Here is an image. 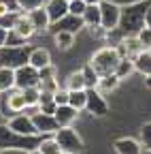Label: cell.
<instances>
[{"label": "cell", "instance_id": "cell-1", "mask_svg": "<svg viewBox=\"0 0 151 154\" xmlns=\"http://www.w3.org/2000/svg\"><path fill=\"white\" fill-rule=\"evenodd\" d=\"M151 0H138L121 7V19H119V30L123 34H136L145 26V11Z\"/></svg>", "mask_w": 151, "mask_h": 154}, {"label": "cell", "instance_id": "cell-2", "mask_svg": "<svg viewBox=\"0 0 151 154\" xmlns=\"http://www.w3.org/2000/svg\"><path fill=\"white\" fill-rule=\"evenodd\" d=\"M119 60H121V54L115 45H102L96 51H91L87 64L98 75H111V73H115Z\"/></svg>", "mask_w": 151, "mask_h": 154}, {"label": "cell", "instance_id": "cell-3", "mask_svg": "<svg viewBox=\"0 0 151 154\" xmlns=\"http://www.w3.org/2000/svg\"><path fill=\"white\" fill-rule=\"evenodd\" d=\"M53 139L64 150V154H83V150H85L83 135L74 126H60L53 133Z\"/></svg>", "mask_w": 151, "mask_h": 154}, {"label": "cell", "instance_id": "cell-4", "mask_svg": "<svg viewBox=\"0 0 151 154\" xmlns=\"http://www.w3.org/2000/svg\"><path fill=\"white\" fill-rule=\"evenodd\" d=\"M41 137H24V135L15 133L7 126V122H0V150L7 148H19V150H30L36 148Z\"/></svg>", "mask_w": 151, "mask_h": 154}, {"label": "cell", "instance_id": "cell-5", "mask_svg": "<svg viewBox=\"0 0 151 154\" xmlns=\"http://www.w3.org/2000/svg\"><path fill=\"white\" fill-rule=\"evenodd\" d=\"M28 51H30V43L4 45V47H0V64L9 66V69H17L28 62Z\"/></svg>", "mask_w": 151, "mask_h": 154}, {"label": "cell", "instance_id": "cell-6", "mask_svg": "<svg viewBox=\"0 0 151 154\" xmlns=\"http://www.w3.org/2000/svg\"><path fill=\"white\" fill-rule=\"evenodd\" d=\"M85 113L91 118H106L111 113V103L98 88H87V103H85Z\"/></svg>", "mask_w": 151, "mask_h": 154}, {"label": "cell", "instance_id": "cell-7", "mask_svg": "<svg viewBox=\"0 0 151 154\" xmlns=\"http://www.w3.org/2000/svg\"><path fill=\"white\" fill-rule=\"evenodd\" d=\"M4 122H7V126H9L11 131L24 135V137H41V135L36 133V126H34V122H32V116L26 113V111L13 113L11 118H7Z\"/></svg>", "mask_w": 151, "mask_h": 154}, {"label": "cell", "instance_id": "cell-8", "mask_svg": "<svg viewBox=\"0 0 151 154\" xmlns=\"http://www.w3.org/2000/svg\"><path fill=\"white\" fill-rule=\"evenodd\" d=\"M121 19V7L111 2V0H102L100 2V26L104 30H115L119 28Z\"/></svg>", "mask_w": 151, "mask_h": 154}, {"label": "cell", "instance_id": "cell-9", "mask_svg": "<svg viewBox=\"0 0 151 154\" xmlns=\"http://www.w3.org/2000/svg\"><path fill=\"white\" fill-rule=\"evenodd\" d=\"M39 71H36L34 66H30L28 62L22 64V66H17L15 69V88H32V86H39Z\"/></svg>", "mask_w": 151, "mask_h": 154}, {"label": "cell", "instance_id": "cell-10", "mask_svg": "<svg viewBox=\"0 0 151 154\" xmlns=\"http://www.w3.org/2000/svg\"><path fill=\"white\" fill-rule=\"evenodd\" d=\"M11 32H15V34L19 36L22 41H26V43H30L32 38L36 36V30H34V26H32V22H30V17H28V13H24V11L17 13Z\"/></svg>", "mask_w": 151, "mask_h": 154}, {"label": "cell", "instance_id": "cell-11", "mask_svg": "<svg viewBox=\"0 0 151 154\" xmlns=\"http://www.w3.org/2000/svg\"><path fill=\"white\" fill-rule=\"evenodd\" d=\"M115 47L119 49L121 58H132V60H134V56H138V54L145 49V47L141 45V41H138L136 34H123L119 41H117Z\"/></svg>", "mask_w": 151, "mask_h": 154}, {"label": "cell", "instance_id": "cell-12", "mask_svg": "<svg viewBox=\"0 0 151 154\" xmlns=\"http://www.w3.org/2000/svg\"><path fill=\"white\" fill-rule=\"evenodd\" d=\"M32 122H34V126H36V133H39L41 137L53 135L55 131L60 128L53 116H49V113H43V111H34V113H32Z\"/></svg>", "mask_w": 151, "mask_h": 154}, {"label": "cell", "instance_id": "cell-13", "mask_svg": "<svg viewBox=\"0 0 151 154\" xmlns=\"http://www.w3.org/2000/svg\"><path fill=\"white\" fill-rule=\"evenodd\" d=\"M83 28H85V24H83V19L79 17V15H64L60 22H55V24H51V28H49V34L51 32H55V30H66V32H72V34H79V32H83Z\"/></svg>", "mask_w": 151, "mask_h": 154}, {"label": "cell", "instance_id": "cell-14", "mask_svg": "<svg viewBox=\"0 0 151 154\" xmlns=\"http://www.w3.org/2000/svg\"><path fill=\"white\" fill-rule=\"evenodd\" d=\"M113 150H115V154H143V143L136 137L123 135L113 141Z\"/></svg>", "mask_w": 151, "mask_h": 154}, {"label": "cell", "instance_id": "cell-15", "mask_svg": "<svg viewBox=\"0 0 151 154\" xmlns=\"http://www.w3.org/2000/svg\"><path fill=\"white\" fill-rule=\"evenodd\" d=\"M53 118H55V122H58V126H74L77 120L81 118V111H77L74 107H70L66 103V105H58V107H55Z\"/></svg>", "mask_w": 151, "mask_h": 154}, {"label": "cell", "instance_id": "cell-16", "mask_svg": "<svg viewBox=\"0 0 151 154\" xmlns=\"http://www.w3.org/2000/svg\"><path fill=\"white\" fill-rule=\"evenodd\" d=\"M53 60H51V51L45 47V45H36V47H30V51H28V64L30 66H34L36 71H41L43 66H47V64H51Z\"/></svg>", "mask_w": 151, "mask_h": 154}, {"label": "cell", "instance_id": "cell-17", "mask_svg": "<svg viewBox=\"0 0 151 154\" xmlns=\"http://www.w3.org/2000/svg\"><path fill=\"white\" fill-rule=\"evenodd\" d=\"M28 17H30V22H32L36 34H45V32H49V28H51V19H49L45 7H36V9L28 11Z\"/></svg>", "mask_w": 151, "mask_h": 154}, {"label": "cell", "instance_id": "cell-18", "mask_svg": "<svg viewBox=\"0 0 151 154\" xmlns=\"http://www.w3.org/2000/svg\"><path fill=\"white\" fill-rule=\"evenodd\" d=\"M45 11L51 19V24L60 22L64 15H68V0H45Z\"/></svg>", "mask_w": 151, "mask_h": 154}, {"label": "cell", "instance_id": "cell-19", "mask_svg": "<svg viewBox=\"0 0 151 154\" xmlns=\"http://www.w3.org/2000/svg\"><path fill=\"white\" fill-rule=\"evenodd\" d=\"M51 36H53V45H55L58 51H70L77 45V34H72V32L55 30V32H51Z\"/></svg>", "mask_w": 151, "mask_h": 154}, {"label": "cell", "instance_id": "cell-20", "mask_svg": "<svg viewBox=\"0 0 151 154\" xmlns=\"http://www.w3.org/2000/svg\"><path fill=\"white\" fill-rule=\"evenodd\" d=\"M119 86H121V79H119L115 73H111V75H100L96 88H98L104 96H109V94H113V92H117Z\"/></svg>", "mask_w": 151, "mask_h": 154}, {"label": "cell", "instance_id": "cell-21", "mask_svg": "<svg viewBox=\"0 0 151 154\" xmlns=\"http://www.w3.org/2000/svg\"><path fill=\"white\" fill-rule=\"evenodd\" d=\"M62 86H64L66 90H85V77H83L81 69H74V71H70V73L64 77Z\"/></svg>", "mask_w": 151, "mask_h": 154}, {"label": "cell", "instance_id": "cell-22", "mask_svg": "<svg viewBox=\"0 0 151 154\" xmlns=\"http://www.w3.org/2000/svg\"><path fill=\"white\" fill-rule=\"evenodd\" d=\"M115 75L119 77L121 82H128L132 75H136V66H134V60H132V58H121V60L117 62Z\"/></svg>", "mask_w": 151, "mask_h": 154}, {"label": "cell", "instance_id": "cell-23", "mask_svg": "<svg viewBox=\"0 0 151 154\" xmlns=\"http://www.w3.org/2000/svg\"><path fill=\"white\" fill-rule=\"evenodd\" d=\"M81 19H83L85 28L100 26V5H87L85 11H83V15H81Z\"/></svg>", "mask_w": 151, "mask_h": 154}, {"label": "cell", "instance_id": "cell-24", "mask_svg": "<svg viewBox=\"0 0 151 154\" xmlns=\"http://www.w3.org/2000/svg\"><path fill=\"white\" fill-rule=\"evenodd\" d=\"M85 103H87V88L85 90H68V105L74 107L77 111H85Z\"/></svg>", "mask_w": 151, "mask_h": 154}, {"label": "cell", "instance_id": "cell-25", "mask_svg": "<svg viewBox=\"0 0 151 154\" xmlns=\"http://www.w3.org/2000/svg\"><path fill=\"white\" fill-rule=\"evenodd\" d=\"M134 66H136V73L143 77L151 73V51L149 49H143L138 56H134Z\"/></svg>", "mask_w": 151, "mask_h": 154}, {"label": "cell", "instance_id": "cell-26", "mask_svg": "<svg viewBox=\"0 0 151 154\" xmlns=\"http://www.w3.org/2000/svg\"><path fill=\"white\" fill-rule=\"evenodd\" d=\"M15 88V69L0 64V94Z\"/></svg>", "mask_w": 151, "mask_h": 154}, {"label": "cell", "instance_id": "cell-27", "mask_svg": "<svg viewBox=\"0 0 151 154\" xmlns=\"http://www.w3.org/2000/svg\"><path fill=\"white\" fill-rule=\"evenodd\" d=\"M41 150V154H64V150L58 146V141L53 139V135H47V137H41L39 146H36Z\"/></svg>", "mask_w": 151, "mask_h": 154}, {"label": "cell", "instance_id": "cell-28", "mask_svg": "<svg viewBox=\"0 0 151 154\" xmlns=\"http://www.w3.org/2000/svg\"><path fill=\"white\" fill-rule=\"evenodd\" d=\"M24 99H26V109L28 107H36L39 105V96H41V88L32 86V88H24Z\"/></svg>", "mask_w": 151, "mask_h": 154}, {"label": "cell", "instance_id": "cell-29", "mask_svg": "<svg viewBox=\"0 0 151 154\" xmlns=\"http://www.w3.org/2000/svg\"><path fill=\"white\" fill-rule=\"evenodd\" d=\"M81 73H83V77H85V88H96L98 86V79H100V75L94 71L87 62L81 66Z\"/></svg>", "mask_w": 151, "mask_h": 154}, {"label": "cell", "instance_id": "cell-30", "mask_svg": "<svg viewBox=\"0 0 151 154\" xmlns=\"http://www.w3.org/2000/svg\"><path fill=\"white\" fill-rule=\"evenodd\" d=\"M138 141L143 143V148H151V122H145L138 131Z\"/></svg>", "mask_w": 151, "mask_h": 154}, {"label": "cell", "instance_id": "cell-31", "mask_svg": "<svg viewBox=\"0 0 151 154\" xmlns=\"http://www.w3.org/2000/svg\"><path fill=\"white\" fill-rule=\"evenodd\" d=\"M62 84H60V77H51V79H41L39 82V88L43 90V92H55V90H58Z\"/></svg>", "mask_w": 151, "mask_h": 154}, {"label": "cell", "instance_id": "cell-32", "mask_svg": "<svg viewBox=\"0 0 151 154\" xmlns=\"http://www.w3.org/2000/svg\"><path fill=\"white\" fill-rule=\"evenodd\" d=\"M51 77H60V71H58V66H55L53 62L39 71V79H51Z\"/></svg>", "mask_w": 151, "mask_h": 154}, {"label": "cell", "instance_id": "cell-33", "mask_svg": "<svg viewBox=\"0 0 151 154\" xmlns=\"http://www.w3.org/2000/svg\"><path fill=\"white\" fill-rule=\"evenodd\" d=\"M85 2H83V0H68V13L70 15H83V11H85Z\"/></svg>", "mask_w": 151, "mask_h": 154}, {"label": "cell", "instance_id": "cell-34", "mask_svg": "<svg viewBox=\"0 0 151 154\" xmlns=\"http://www.w3.org/2000/svg\"><path fill=\"white\" fill-rule=\"evenodd\" d=\"M136 36H138V41H141V45H143L145 49H149V47H151V28L143 26V28L136 32Z\"/></svg>", "mask_w": 151, "mask_h": 154}, {"label": "cell", "instance_id": "cell-35", "mask_svg": "<svg viewBox=\"0 0 151 154\" xmlns=\"http://www.w3.org/2000/svg\"><path fill=\"white\" fill-rule=\"evenodd\" d=\"M17 2H19V9H22L24 13H28V11L36 9V7H43L45 0H17Z\"/></svg>", "mask_w": 151, "mask_h": 154}, {"label": "cell", "instance_id": "cell-36", "mask_svg": "<svg viewBox=\"0 0 151 154\" xmlns=\"http://www.w3.org/2000/svg\"><path fill=\"white\" fill-rule=\"evenodd\" d=\"M53 101H55V105H66L68 103V90L64 86H60L58 90L53 92Z\"/></svg>", "mask_w": 151, "mask_h": 154}, {"label": "cell", "instance_id": "cell-37", "mask_svg": "<svg viewBox=\"0 0 151 154\" xmlns=\"http://www.w3.org/2000/svg\"><path fill=\"white\" fill-rule=\"evenodd\" d=\"M15 17H17V13H4V15H0V26L7 28V30H11L13 24H15Z\"/></svg>", "mask_w": 151, "mask_h": 154}, {"label": "cell", "instance_id": "cell-38", "mask_svg": "<svg viewBox=\"0 0 151 154\" xmlns=\"http://www.w3.org/2000/svg\"><path fill=\"white\" fill-rule=\"evenodd\" d=\"M0 5H2L7 11H11V13H22L19 2H17V0H0Z\"/></svg>", "mask_w": 151, "mask_h": 154}, {"label": "cell", "instance_id": "cell-39", "mask_svg": "<svg viewBox=\"0 0 151 154\" xmlns=\"http://www.w3.org/2000/svg\"><path fill=\"white\" fill-rule=\"evenodd\" d=\"M39 107V111H43V113H49V116H53L55 113V101H49V103H41V105H36Z\"/></svg>", "mask_w": 151, "mask_h": 154}, {"label": "cell", "instance_id": "cell-40", "mask_svg": "<svg viewBox=\"0 0 151 154\" xmlns=\"http://www.w3.org/2000/svg\"><path fill=\"white\" fill-rule=\"evenodd\" d=\"M7 38H9V30L0 26V47H4V45H7Z\"/></svg>", "mask_w": 151, "mask_h": 154}, {"label": "cell", "instance_id": "cell-41", "mask_svg": "<svg viewBox=\"0 0 151 154\" xmlns=\"http://www.w3.org/2000/svg\"><path fill=\"white\" fill-rule=\"evenodd\" d=\"M0 154H26V150H19V148H7V150H0Z\"/></svg>", "mask_w": 151, "mask_h": 154}, {"label": "cell", "instance_id": "cell-42", "mask_svg": "<svg viewBox=\"0 0 151 154\" xmlns=\"http://www.w3.org/2000/svg\"><path fill=\"white\" fill-rule=\"evenodd\" d=\"M145 26L151 28V2H149V7H147V11H145Z\"/></svg>", "mask_w": 151, "mask_h": 154}, {"label": "cell", "instance_id": "cell-43", "mask_svg": "<svg viewBox=\"0 0 151 154\" xmlns=\"http://www.w3.org/2000/svg\"><path fill=\"white\" fill-rule=\"evenodd\" d=\"M111 2H115L119 7H126V5H132V2H138V0H111Z\"/></svg>", "mask_w": 151, "mask_h": 154}, {"label": "cell", "instance_id": "cell-44", "mask_svg": "<svg viewBox=\"0 0 151 154\" xmlns=\"http://www.w3.org/2000/svg\"><path fill=\"white\" fill-rule=\"evenodd\" d=\"M143 86H145V88H147V90H151V73H149V75H145V77H143Z\"/></svg>", "mask_w": 151, "mask_h": 154}, {"label": "cell", "instance_id": "cell-45", "mask_svg": "<svg viewBox=\"0 0 151 154\" xmlns=\"http://www.w3.org/2000/svg\"><path fill=\"white\" fill-rule=\"evenodd\" d=\"M26 154H41V150L39 148H30V150H26Z\"/></svg>", "mask_w": 151, "mask_h": 154}, {"label": "cell", "instance_id": "cell-46", "mask_svg": "<svg viewBox=\"0 0 151 154\" xmlns=\"http://www.w3.org/2000/svg\"><path fill=\"white\" fill-rule=\"evenodd\" d=\"M83 2H85V5H100L102 0H83Z\"/></svg>", "mask_w": 151, "mask_h": 154}, {"label": "cell", "instance_id": "cell-47", "mask_svg": "<svg viewBox=\"0 0 151 154\" xmlns=\"http://www.w3.org/2000/svg\"><path fill=\"white\" fill-rule=\"evenodd\" d=\"M149 51H151V47H149Z\"/></svg>", "mask_w": 151, "mask_h": 154}]
</instances>
